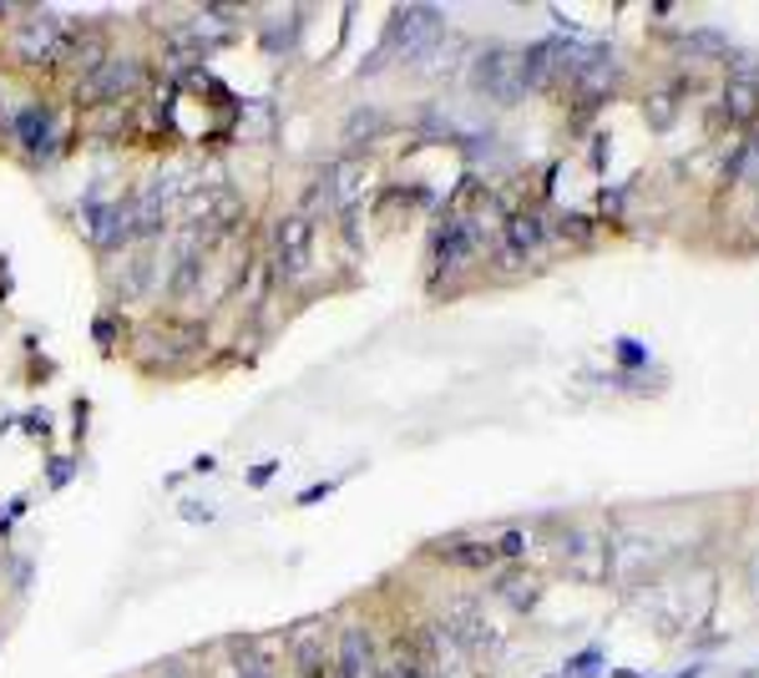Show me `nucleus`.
Returning a JSON list of instances; mask_svg holds the SVG:
<instances>
[{
	"label": "nucleus",
	"instance_id": "393cba45",
	"mask_svg": "<svg viewBox=\"0 0 759 678\" xmlns=\"http://www.w3.org/2000/svg\"><path fill=\"white\" fill-rule=\"evenodd\" d=\"M97 339H102V344H112V339H117V325H112V319H97Z\"/></svg>",
	"mask_w": 759,
	"mask_h": 678
},
{
	"label": "nucleus",
	"instance_id": "9b49d317",
	"mask_svg": "<svg viewBox=\"0 0 759 678\" xmlns=\"http://www.w3.org/2000/svg\"><path fill=\"white\" fill-rule=\"evenodd\" d=\"M542 238H547V223H542L537 213H511V218L501 223V259H507V264L537 259Z\"/></svg>",
	"mask_w": 759,
	"mask_h": 678
},
{
	"label": "nucleus",
	"instance_id": "f257e3e1",
	"mask_svg": "<svg viewBox=\"0 0 759 678\" xmlns=\"http://www.w3.org/2000/svg\"><path fill=\"white\" fill-rule=\"evenodd\" d=\"M440 30H446V21H440L436 5H400V11L390 15V30H385V46H380V56H425L431 46L440 41Z\"/></svg>",
	"mask_w": 759,
	"mask_h": 678
},
{
	"label": "nucleus",
	"instance_id": "f03ea898",
	"mask_svg": "<svg viewBox=\"0 0 759 678\" xmlns=\"http://www.w3.org/2000/svg\"><path fill=\"white\" fill-rule=\"evenodd\" d=\"M137 87H142V61H137V56H107L102 66H91V72L82 76L76 102L112 106V102H127Z\"/></svg>",
	"mask_w": 759,
	"mask_h": 678
},
{
	"label": "nucleus",
	"instance_id": "6e6552de",
	"mask_svg": "<svg viewBox=\"0 0 759 678\" xmlns=\"http://www.w3.org/2000/svg\"><path fill=\"white\" fill-rule=\"evenodd\" d=\"M82 228L97 249H122L132 238L127 203H82Z\"/></svg>",
	"mask_w": 759,
	"mask_h": 678
},
{
	"label": "nucleus",
	"instance_id": "2eb2a0df",
	"mask_svg": "<svg viewBox=\"0 0 759 678\" xmlns=\"http://www.w3.org/2000/svg\"><path fill=\"white\" fill-rule=\"evenodd\" d=\"M335 664H339V674H345V678H370V674H375V653H370V633H365V628H345V633H339Z\"/></svg>",
	"mask_w": 759,
	"mask_h": 678
},
{
	"label": "nucleus",
	"instance_id": "412c9836",
	"mask_svg": "<svg viewBox=\"0 0 759 678\" xmlns=\"http://www.w3.org/2000/svg\"><path fill=\"white\" fill-rule=\"evenodd\" d=\"M618 360H623V365H643V360H648V350H643L638 339H618Z\"/></svg>",
	"mask_w": 759,
	"mask_h": 678
},
{
	"label": "nucleus",
	"instance_id": "9d476101",
	"mask_svg": "<svg viewBox=\"0 0 759 678\" xmlns=\"http://www.w3.org/2000/svg\"><path fill=\"white\" fill-rule=\"evenodd\" d=\"M167 203H173V183H162V177H152L137 198L127 203V223H132V238H152L162 228V218H167Z\"/></svg>",
	"mask_w": 759,
	"mask_h": 678
},
{
	"label": "nucleus",
	"instance_id": "6ab92c4d",
	"mask_svg": "<svg viewBox=\"0 0 759 678\" xmlns=\"http://www.w3.org/2000/svg\"><path fill=\"white\" fill-rule=\"evenodd\" d=\"M375 678H440V674H431V668H425L421 658H415V649H400V653L390 658V664L380 668Z\"/></svg>",
	"mask_w": 759,
	"mask_h": 678
},
{
	"label": "nucleus",
	"instance_id": "20e7f679",
	"mask_svg": "<svg viewBox=\"0 0 759 678\" xmlns=\"http://www.w3.org/2000/svg\"><path fill=\"white\" fill-rule=\"evenodd\" d=\"M562 567L577 582H602L613 573V542L593 527H568V537H562Z\"/></svg>",
	"mask_w": 759,
	"mask_h": 678
},
{
	"label": "nucleus",
	"instance_id": "b1692460",
	"mask_svg": "<svg viewBox=\"0 0 759 678\" xmlns=\"http://www.w3.org/2000/svg\"><path fill=\"white\" fill-rule=\"evenodd\" d=\"M274 472H278V461H263L259 472L249 476V487H263V481H269V476H274Z\"/></svg>",
	"mask_w": 759,
	"mask_h": 678
},
{
	"label": "nucleus",
	"instance_id": "4468645a",
	"mask_svg": "<svg viewBox=\"0 0 759 678\" xmlns=\"http://www.w3.org/2000/svg\"><path fill=\"white\" fill-rule=\"evenodd\" d=\"M431 552L440 562H451V567H471V573H482V567L497 562V542L492 537H440Z\"/></svg>",
	"mask_w": 759,
	"mask_h": 678
},
{
	"label": "nucleus",
	"instance_id": "4be33fe9",
	"mask_svg": "<svg viewBox=\"0 0 759 678\" xmlns=\"http://www.w3.org/2000/svg\"><path fill=\"white\" fill-rule=\"evenodd\" d=\"M593 668H598V653H577V658L568 664V674L572 678H593Z\"/></svg>",
	"mask_w": 759,
	"mask_h": 678
},
{
	"label": "nucleus",
	"instance_id": "dca6fc26",
	"mask_svg": "<svg viewBox=\"0 0 759 678\" xmlns=\"http://www.w3.org/2000/svg\"><path fill=\"white\" fill-rule=\"evenodd\" d=\"M228 653H234V674L238 678H274V658L263 653L259 638H234Z\"/></svg>",
	"mask_w": 759,
	"mask_h": 678
},
{
	"label": "nucleus",
	"instance_id": "7ed1b4c3",
	"mask_svg": "<svg viewBox=\"0 0 759 678\" xmlns=\"http://www.w3.org/2000/svg\"><path fill=\"white\" fill-rule=\"evenodd\" d=\"M471 81H476V91H486L492 102L511 106L517 97H522V51H507V46H486L482 56H476V66H471Z\"/></svg>",
	"mask_w": 759,
	"mask_h": 678
},
{
	"label": "nucleus",
	"instance_id": "39448f33",
	"mask_svg": "<svg viewBox=\"0 0 759 678\" xmlns=\"http://www.w3.org/2000/svg\"><path fill=\"white\" fill-rule=\"evenodd\" d=\"M440 633L451 638L456 649H466L471 658H482V653H497V649H501L497 628H492L482 607H476V603H466V598H456V603H446V618H440Z\"/></svg>",
	"mask_w": 759,
	"mask_h": 678
},
{
	"label": "nucleus",
	"instance_id": "aec40b11",
	"mask_svg": "<svg viewBox=\"0 0 759 678\" xmlns=\"http://www.w3.org/2000/svg\"><path fill=\"white\" fill-rule=\"evenodd\" d=\"M522 552H526V537H522L517 527L501 531V537H497V557H522Z\"/></svg>",
	"mask_w": 759,
	"mask_h": 678
},
{
	"label": "nucleus",
	"instance_id": "a211bd4d",
	"mask_svg": "<svg viewBox=\"0 0 759 678\" xmlns=\"http://www.w3.org/2000/svg\"><path fill=\"white\" fill-rule=\"evenodd\" d=\"M198 279H203V243L188 238V243H183V259H177V274H173V294L188 299L192 289H198Z\"/></svg>",
	"mask_w": 759,
	"mask_h": 678
},
{
	"label": "nucleus",
	"instance_id": "1a4fd4ad",
	"mask_svg": "<svg viewBox=\"0 0 759 678\" xmlns=\"http://www.w3.org/2000/svg\"><path fill=\"white\" fill-rule=\"evenodd\" d=\"M289 653H294V668H299L304 678H324L329 668H335V653H329V633H324V623H304V628H294Z\"/></svg>",
	"mask_w": 759,
	"mask_h": 678
},
{
	"label": "nucleus",
	"instance_id": "423d86ee",
	"mask_svg": "<svg viewBox=\"0 0 759 678\" xmlns=\"http://www.w3.org/2000/svg\"><path fill=\"white\" fill-rule=\"evenodd\" d=\"M309 238H314V223L304 213L294 218H278L274 228V259H278V279H304L309 274Z\"/></svg>",
	"mask_w": 759,
	"mask_h": 678
},
{
	"label": "nucleus",
	"instance_id": "a878e982",
	"mask_svg": "<svg viewBox=\"0 0 759 678\" xmlns=\"http://www.w3.org/2000/svg\"><path fill=\"white\" fill-rule=\"evenodd\" d=\"M749 588H755V603H759V557H755V567H749Z\"/></svg>",
	"mask_w": 759,
	"mask_h": 678
},
{
	"label": "nucleus",
	"instance_id": "5701e85b",
	"mask_svg": "<svg viewBox=\"0 0 759 678\" xmlns=\"http://www.w3.org/2000/svg\"><path fill=\"white\" fill-rule=\"evenodd\" d=\"M72 481V461H51V487H66Z\"/></svg>",
	"mask_w": 759,
	"mask_h": 678
},
{
	"label": "nucleus",
	"instance_id": "f8f14e48",
	"mask_svg": "<svg viewBox=\"0 0 759 678\" xmlns=\"http://www.w3.org/2000/svg\"><path fill=\"white\" fill-rule=\"evenodd\" d=\"M15 142L30 152V158H46V152L57 148V117H51V106L46 102H30L15 112Z\"/></svg>",
	"mask_w": 759,
	"mask_h": 678
},
{
	"label": "nucleus",
	"instance_id": "0eeeda50",
	"mask_svg": "<svg viewBox=\"0 0 759 678\" xmlns=\"http://www.w3.org/2000/svg\"><path fill=\"white\" fill-rule=\"evenodd\" d=\"M61 46H66V30H61L57 15H30L15 26V56L26 66H41V61H57Z\"/></svg>",
	"mask_w": 759,
	"mask_h": 678
},
{
	"label": "nucleus",
	"instance_id": "f3484780",
	"mask_svg": "<svg viewBox=\"0 0 759 678\" xmlns=\"http://www.w3.org/2000/svg\"><path fill=\"white\" fill-rule=\"evenodd\" d=\"M497 592H501V603H511L517 613H532V607L542 603V582L532 573H501V582H497Z\"/></svg>",
	"mask_w": 759,
	"mask_h": 678
},
{
	"label": "nucleus",
	"instance_id": "ddd939ff",
	"mask_svg": "<svg viewBox=\"0 0 759 678\" xmlns=\"http://www.w3.org/2000/svg\"><path fill=\"white\" fill-rule=\"evenodd\" d=\"M724 117L739 127L759 117V66H749V61L734 66V76L724 81Z\"/></svg>",
	"mask_w": 759,
	"mask_h": 678
}]
</instances>
